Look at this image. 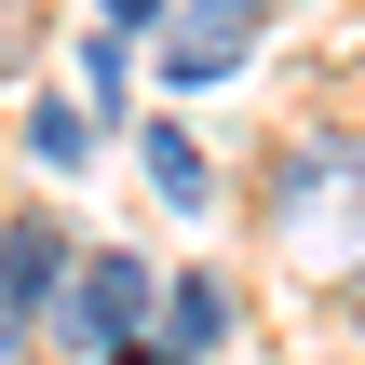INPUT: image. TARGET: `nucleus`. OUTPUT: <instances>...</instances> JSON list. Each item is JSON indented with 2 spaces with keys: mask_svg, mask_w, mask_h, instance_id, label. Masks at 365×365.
I'll list each match as a JSON object with an SVG mask.
<instances>
[{
  "mask_svg": "<svg viewBox=\"0 0 365 365\" xmlns=\"http://www.w3.org/2000/svg\"><path fill=\"white\" fill-rule=\"evenodd\" d=\"M149 312H163L149 257H135V244H81V271L54 284V352H68V365H108V352L149 339Z\"/></svg>",
  "mask_w": 365,
  "mask_h": 365,
  "instance_id": "2",
  "label": "nucleus"
},
{
  "mask_svg": "<svg viewBox=\"0 0 365 365\" xmlns=\"http://www.w3.org/2000/svg\"><path fill=\"white\" fill-rule=\"evenodd\" d=\"M352 325H365V271H352Z\"/></svg>",
  "mask_w": 365,
  "mask_h": 365,
  "instance_id": "10",
  "label": "nucleus"
},
{
  "mask_svg": "<svg viewBox=\"0 0 365 365\" xmlns=\"http://www.w3.org/2000/svg\"><path fill=\"white\" fill-rule=\"evenodd\" d=\"M0 68H27V0H0Z\"/></svg>",
  "mask_w": 365,
  "mask_h": 365,
  "instance_id": "8",
  "label": "nucleus"
},
{
  "mask_svg": "<svg viewBox=\"0 0 365 365\" xmlns=\"http://www.w3.org/2000/svg\"><path fill=\"white\" fill-rule=\"evenodd\" d=\"M149 352H163V365L230 352V284H217V271H176V284H163V312H149Z\"/></svg>",
  "mask_w": 365,
  "mask_h": 365,
  "instance_id": "4",
  "label": "nucleus"
},
{
  "mask_svg": "<svg viewBox=\"0 0 365 365\" xmlns=\"http://www.w3.org/2000/svg\"><path fill=\"white\" fill-rule=\"evenodd\" d=\"M135 163H149V190H163L176 217H203V203H217V163H203V135H190L176 108H163V122L135 135Z\"/></svg>",
  "mask_w": 365,
  "mask_h": 365,
  "instance_id": "5",
  "label": "nucleus"
},
{
  "mask_svg": "<svg viewBox=\"0 0 365 365\" xmlns=\"http://www.w3.org/2000/svg\"><path fill=\"white\" fill-rule=\"evenodd\" d=\"M95 14H108V27H122V41H149V27H163V14H176V0H95Z\"/></svg>",
  "mask_w": 365,
  "mask_h": 365,
  "instance_id": "7",
  "label": "nucleus"
},
{
  "mask_svg": "<svg viewBox=\"0 0 365 365\" xmlns=\"http://www.w3.org/2000/svg\"><path fill=\"white\" fill-rule=\"evenodd\" d=\"M27 163H41V176H81V163H95V108L41 95V108H27Z\"/></svg>",
  "mask_w": 365,
  "mask_h": 365,
  "instance_id": "6",
  "label": "nucleus"
},
{
  "mask_svg": "<svg viewBox=\"0 0 365 365\" xmlns=\"http://www.w3.org/2000/svg\"><path fill=\"white\" fill-rule=\"evenodd\" d=\"M108 365H163V352H149V339H135V352H108Z\"/></svg>",
  "mask_w": 365,
  "mask_h": 365,
  "instance_id": "9",
  "label": "nucleus"
},
{
  "mask_svg": "<svg viewBox=\"0 0 365 365\" xmlns=\"http://www.w3.org/2000/svg\"><path fill=\"white\" fill-rule=\"evenodd\" d=\"M271 257L284 271H325V284H352L365 271V135H298V149H271Z\"/></svg>",
  "mask_w": 365,
  "mask_h": 365,
  "instance_id": "1",
  "label": "nucleus"
},
{
  "mask_svg": "<svg viewBox=\"0 0 365 365\" xmlns=\"http://www.w3.org/2000/svg\"><path fill=\"white\" fill-rule=\"evenodd\" d=\"M54 284H68V230L54 217H0V365H27V339L54 325Z\"/></svg>",
  "mask_w": 365,
  "mask_h": 365,
  "instance_id": "3",
  "label": "nucleus"
}]
</instances>
